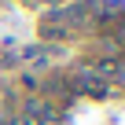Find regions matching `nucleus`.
<instances>
[{"mask_svg": "<svg viewBox=\"0 0 125 125\" xmlns=\"http://www.w3.org/2000/svg\"><path fill=\"white\" fill-rule=\"evenodd\" d=\"M110 81H118V85H125V62H114V77Z\"/></svg>", "mask_w": 125, "mask_h": 125, "instance_id": "obj_3", "label": "nucleus"}, {"mask_svg": "<svg viewBox=\"0 0 125 125\" xmlns=\"http://www.w3.org/2000/svg\"><path fill=\"white\" fill-rule=\"evenodd\" d=\"M48 4H66V0H48Z\"/></svg>", "mask_w": 125, "mask_h": 125, "instance_id": "obj_4", "label": "nucleus"}, {"mask_svg": "<svg viewBox=\"0 0 125 125\" xmlns=\"http://www.w3.org/2000/svg\"><path fill=\"white\" fill-rule=\"evenodd\" d=\"M41 37H44V41H62V37H70V30H66V26H59V22L41 19Z\"/></svg>", "mask_w": 125, "mask_h": 125, "instance_id": "obj_2", "label": "nucleus"}, {"mask_svg": "<svg viewBox=\"0 0 125 125\" xmlns=\"http://www.w3.org/2000/svg\"><path fill=\"white\" fill-rule=\"evenodd\" d=\"M0 125H8V121H0Z\"/></svg>", "mask_w": 125, "mask_h": 125, "instance_id": "obj_5", "label": "nucleus"}, {"mask_svg": "<svg viewBox=\"0 0 125 125\" xmlns=\"http://www.w3.org/2000/svg\"><path fill=\"white\" fill-rule=\"evenodd\" d=\"M74 85H77V92H85V96H92V99H103V96H107V85L96 77V70H92V66H77Z\"/></svg>", "mask_w": 125, "mask_h": 125, "instance_id": "obj_1", "label": "nucleus"}]
</instances>
